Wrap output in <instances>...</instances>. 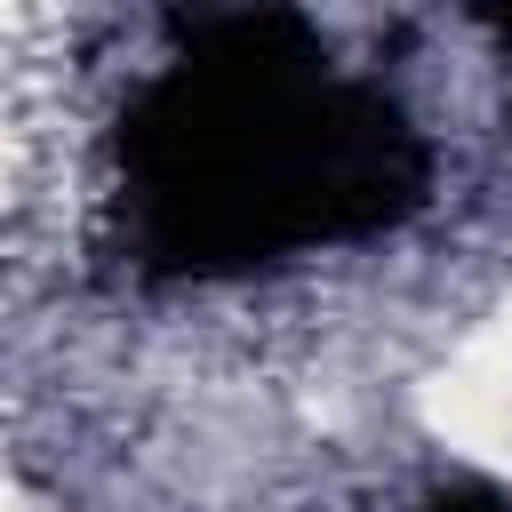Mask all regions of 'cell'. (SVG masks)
I'll return each instance as SVG.
<instances>
[{
    "label": "cell",
    "mask_w": 512,
    "mask_h": 512,
    "mask_svg": "<svg viewBox=\"0 0 512 512\" xmlns=\"http://www.w3.org/2000/svg\"><path fill=\"white\" fill-rule=\"evenodd\" d=\"M424 432L456 456H472L480 472L512 480V304H496L416 392Z\"/></svg>",
    "instance_id": "cell-1"
}]
</instances>
